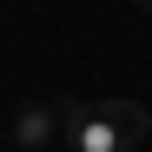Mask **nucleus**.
<instances>
[{
	"label": "nucleus",
	"instance_id": "f257e3e1",
	"mask_svg": "<svg viewBox=\"0 0 152 152\" xmlns=\"http://www.w3.org/2000/svg\"><path fill=\"white\" fill-rule=\"evenodd\" d=\"M152 132L139 99H86V106H60V139L73 152H132Z\"/></svg>",
	"mask_w": 152,
	"mask_h": 152
},
{
	"label": "nucleus",
	"instance_id": "f03ea898",
	"mask_svg": "<svg viewBox=\"0 0 152 152\" xmlns=\"http://www.w3.org/2000/svg\"><path fill=\"white\" fill-rule=\"evenodd\" d=\"M53 139H60V106L33 99V106L13 113V145H20V152H40V145H53Z\"/></svg>",
	"mask_w": 152,
	"mask_h": 152
},
{
	"label": "nucleus",
	"instance_id": "7ed1b4c3",
	"mask_svg": "<svg viewBox=\"0 0 152 152\" xmlns=\"http://www.w3.org/2000/svg\"><path fill=\"white\" fill-rule=\"evenodd\" d=\"M139 7H145V13H152V0H139Z\"/></svg>",
	"mask_w": 152,
	"mask_h": 152
}]
</instances>
